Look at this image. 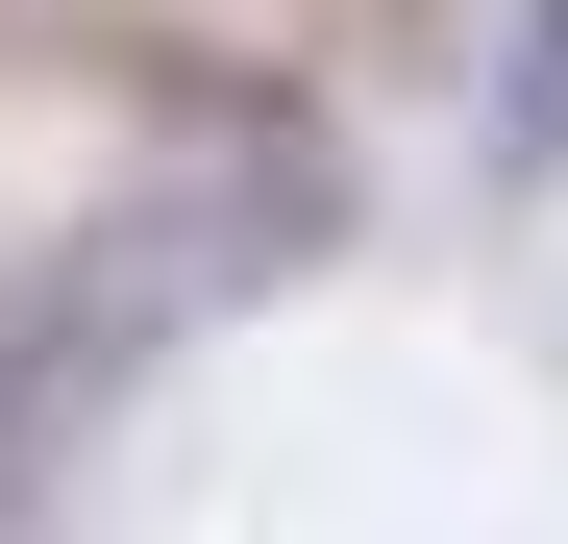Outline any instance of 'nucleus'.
<instances>
[{
	"mask_svg": "<svg viewBox=\"0 0 568 544\" xmlns=\"http://www.w3.org/2000/svg\"><path fill=\"white\" fill-rule=\"evenodd\" d=\"M371 26H445V0H371Z\"/></svg>",
	"mask_w": 568,
	"mask_h": 544,
	"instance_id": "f03ea898",
	"label": "nucleus"
},
{
	"mask_svg": "<svg viewBox=\"0 0 568 544\" xmlns=\"http://www.w3.org/2000/svg\"><path fill=\"white\" fill-rule=\"evenodd\" d=\"M495 149L568 173V0H519V74H495Z\"/></svg>",
	"mask_w": 568,
	"mask_h": 544,
	"instance_id": "f257e3e1",
	"label": "nucleus"
}]
</instances>
